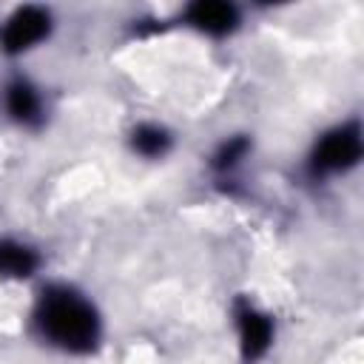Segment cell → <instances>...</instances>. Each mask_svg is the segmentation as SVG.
Returning <instances> with one entry per match:
<instances>
[{"label": "cell", "mask_w": 364, "mask_h": 364, "mask_svg": "<svg viewBox=\"0 0 364 364\" xmlns=\"http://www.w3.org/2000/svg\"><path fill=\"white\" fill-rule=\"evenodd\" d=\"M34 327L46 344L63 353H91L102 333L97 307L68 284L43 290L34 310Z\"/></svg>", "instance_id": "obj_1"}, {"label": "cell", "mask_w": 364, "mask_h": 364, "mask_svg": "<svg viewBox=\"0 0 364 364\" xmlns=\"http://www.w3.org/2000/svg\"><path fill=\"white\" fill-rule=\"evenodd\" d=\"M358 159H361V128L358 122H344L316 139L307 159V171L316 179L338 176L355 168Z\"/></svg>", "instance_id": "obj_2"}, {"label": "cell", "mask_w": 364, "mask_h": 364, "mask_svg": "<svg viewBox=\"0 0 364 364\" xmlns=\"http://www.w3.org/2000/svg\"><path fill=\"white\" fill-rule=\"evenodd\" d=\"M51 31V14L40 6H23L11 11L0 28V48L6 54H23L40 46Z\"/></svg>", "instance_id": "obj_3"}, {"label": "cell", "mask_w": 364, "mask_h": 364, "mask_svg": "<svg viewBox=\"0 0 364 364\" xmlns=\"http://www.w3.org/2000/svg\"><path fill=\"white\" fill-rule=\"evenodd\" d=\"M236 327H239V347L247 361L262 358L270 350L273 341V318L262 313L253 304H239L236 307Z\"/></svg>", "instance_id": "obj_4"}, {"label": "cell", "mask_w": 364, "mask_h": 364, "mask_svg": "<svg viewBox=\"0 0 364 364\" xmlns=\"http://www.w3.org/2000/svg\"><path fill=\"white\" fill-rule=\"evenodd\" d=\"M3 105H6V114L17 125H40L43 122V94L26 77H14L6 85Z\"/></svg>", "instance_id": "obj_5"}, {"label": "cell", "mask_w": 364, "mask_h": 364, "mask_svg": "<svg viewBox=\"0 0 364 364\" xmlns=\"http://www.w3.org/2000/svg\"><path fill=\"white\" fill-rule=\"evenodd\" d=\"M185 20L205 34L222 37L239 26V9L233 3H222V0H199V3L188 6Z\"/></svg>", "instance_id": "obj_6"}, {"label": "cell", "mask_w": 364, "mask_h": 364, "mask_svg": "<svg viewBox=\"0 0 364 364\" xmlns=\"http://www.w3.org/2000/svg\"><path fill=\"white\" fill-rule=\"evenodd\" d=\"M40 267V256L31 245L17 239H0V276L3 279H28Z\"/></svg>", "instance_id": "obj_7"}, {"label": "cell", "mask_w": 364, "mask_h": 364, "mask_svg": "<svg viewBox=\"0 0 364 364\" xmlns=\"http://www.w3.org/2000/svg\"><path fill=\"white\" fill-rule=\"evenodd\" d=\"M171 142H173V136L168 134V128H162V125H156V122H142V125H136L134 134H131V148H134V154H139V156H145V159H159V156H165V154L171 151Z\"/></svg>", "instance_id": "obj_8"}, {"label": "cell", "mask_w": 364, "mask_h": 364, "mask_svg": "<svg viewBox=\"0 0 364 364\" xmlns=\"http://www.w3.org/2000/svg\"><path fill=\"white\" fill-rule=\"evenodd\" d=\"M247 148H250V142H247L245 136H233V139L222 142L219 151L213 154V168H216V171H230V168H236V165L245 159Z\"/></svg>", "instance_id": "obj_9"}]
</instances>
